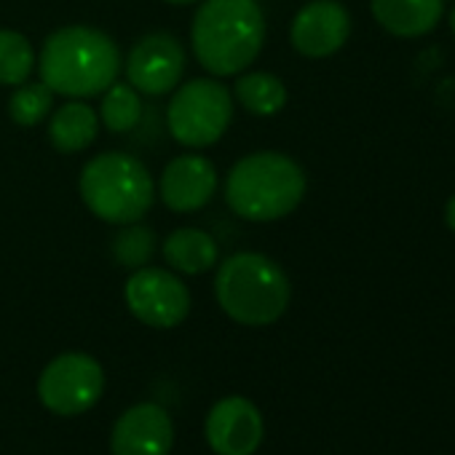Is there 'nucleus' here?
<instances>
[{
	"label": "nucleus",
	"instance_id": "obj_1",
	"mask_svg": "<svg viewBox=\"0 0 455 455\" xmlns=\"http://www.w3.org/2000/svg\"><path fill=\"white\" fill-rule=\"evenodd\" d=\"M196 60L212 76H236L250 68L266 41L258 0H206L190 30Z\"/></svg>",
	"mask_w": 455,
	"mask_h": 455
},
{
	"label": "nucleus",
	"instance_id": "obj_2",
	"mask_svg": "<svg viewBox=\"0 0 455 455\" xmlns=\"http://www.w3.org/2000/svg\"><path fill=\"white\" fill-rule=\"evenodd\" d=\"M38 70L54 94L94 97L116 84L121 54L116 41L102 30L73 25L46 38Z\"/></svg>",
	"mask_w": 455,
	"mask_h": 455
},
{
	"label": "nucleus",
	"instance_id": "obj_3",
	"mask_svg": "<svg viewBox=\"0 0 455 455\" xmlns=\"http://www.w3.org/2000/svg\"><path fill=\"white\" fill-rule=\"evenodd\" d=\"M306 196V174L284 153L263 150L234 164L225 180V201L239 217L274 222L298 209Z\"/></svg>",
	"mask_w": 455,
	"mask_h": 455
},
{
	"label": "nucleus",
	"instance_id": "obj_4",
	"mask_svg": "<svg viewBox=\"0 0 455 455\" xmlns=\"http://www.w3.org/2000/svg\"><path fill=\"white\" fill-rule=\"evenodd\" d=\"M220 308L239 324H274L290 306V279L266 255L239 252L220 263L214 279Z\"/></svg>",
	"mask_w": 455,
	"mask_h": 455
},
{
	"label": "nucleus",
	"instance_id": "obj_5",
	"mask_svg": "<svg viewBox=\"0 0 455 455\" xmlns=\"http://www.w3.org/2000/svg\"><path fill=\"white\" fill-rule=\"evenodd\" d=\"M81 198L105 222H140L153 206V180L140 158L129 153H100L84 166Z\"/></svg>",
	"mask_w": 455,
	"mask_h": 455
},
{
	"label": "nucleus",
	"instance_id": "obj_6",
	"mask_svg": "<svg viewBox=\"0 0 455 455\" xmlns=\"http://www.w3.org/2000/svg\"><path fill=\"white\" fill-rule=\"evenodd\" d=\"M234 118V97L212 78H196L174 92L166 124L172 137L188 148H206L217 142Z\"/></svg>",
	"mask_w": 455,
	"mask_h": 455
},
{
	"label": "nucleus",
	"instance_id": "obj_7",
	"mask_svg": "<svg viewBox=\"0 0 455 455\" xmlns=\"http://www.w3.org/2000/svg\"><path fill=\"white\" fill-rule=\"evenodd\" d=\"M105 391V372L89 354H62L46 364L38 378V399L57 415H81L92 410Z\"/></svg>",
	"mask_w": 455,
	"mask_h": 455
},
{
	"label": "nucleus",
	"instance_id": "obj_8",
	"mask_svg": "<svg viewBox=\"0 0 455 455\" xmlns=\"http://www.w3.org/2000/svg\"><path fill=\"white\" fill-rule=\"evenodd\" d=\"M126 306L148 327L169 330L190 314L188 287L164 268H140L126 282Z\"/></svg>",
	"mask_w": 455,
	"mask_h": 455
},
{
	"label": "nucleus",
	"instance_id": "obj_9",
	"mask_svg": "<svg viewBox=\"0 0 455 455\" xmlns=\"http://www.w3.org/2000/svg\"><path fill=\"white\" fill-rule=\"evenodd\" d=\"M206 442L217 455H255L263 442V415L244 396H225L206 415Z\"/></svg>",
	"mask_w": 455,
	"mask_h": 455
},
{
	"label": "nucleus",
	"instance_id": "obj_10",
	"mask_svg": "<svg viewBox=\"0 0 455 455\" xmlns=\"http://www.w3.org/2000/svg\"><path fill=\"white\" fill-rule=\"evenodd\" d=\"M185 73V52L177 38L166 33L145 36L129 54L126 76L142 94L161 97L172 92Z\"/></svg>",
	"mask_w": 455,
	"mask_h": 455
},
{
	"label": "nucleus",
	"instance_id": "obj_11",
	"mask_svg": "<svg viewBox=\"0 0 455 455\" xmlns=\"http://www.w3.org/2000/svg\"><path fill=\"white\" fill-rule=\"evenodd\" d=\"M174 444V423L161 404L142 402L129 407L113 426V455H169Z\"/></svg>",
	"mask_w": 455,
	"mask_h": 455
},
{
	"label": "nucleus",
	"instance_id": "obj_12",
	"mask_svg": "<svg viewBox=\"0 0 455 455\" xmlns=\"http://www.w3.org/2000/svg\"><path fill=\"white\" fill-rule=\"evenodd\" d=\"M351 36V17L338 0H314L292 22V46L311 60L335 54Z\"/></svg>",
	"mask_w": 455,
	"mask_h": 455
},
{
	"label": "nucleus",
	"instance_id": "obj_13",
	"mask_svg": "<svg viewBox=\"0 0 455 455\" xmlns=\"http://www.w3.org/2000/svg\"><path fill=\"white\" fill-rule=\"evenodd\" d=\"M217 169L209 158L188 153L166 164L161 174V198L172 212H196L212 201Z\"/></svg>",
	"mask_w": 455,
	"mask_h": 455
},
{
	"label": "nucleus",
	"instance_id": "obj_14",
	"mask_svg": "<svg viewBox=\"0 0 455 455\" xmlns=\"http://www.w3.org/2000/svg\"><path fill=\"white\" fill-rule=\"evenodd\" d=\"M372 14L383 30L399 38H418L431 33L439 20L444 0H370Z\"/></svg>",
	"mask_w": 455,
	"mask_h": 455
},
{
	"label": "nucleus",
	"instance_id": "obj_15",
	"mask_svg": "<svg viewBox=\"0 0 455 455\" xmlns=\"http://www.w3.org/2000/svg\"><path fill=\"white\" fill-rule=\"evenodd\" d=\"M164 258L180 274H204L217 263V242L198 228H180L164 242Z\"/></svg>",
	"mask_w": 455,
	"mask_h": 455
},
{
	"label": "nucleus",
	"instance_id": "obj_16",
	"mask_svg": "<svg viewBox=\"0 0 455 455\" xmlns=\"http://www.w3.org/2000/svg\"><path fill=\"white\" fill-rule=\"evenodd\" d=\"M97 129H100V118L89 105L68 102L52 116L49 137L60 153H78L94 142Z\"/></svg>",
	"mask_w": 455,
	"mask_h": 455
},
{
	"label": "nucleus",
	"instance_id": "obj_17",
	"mask_svg": "<svg viewBox=\"0 0 455 455\" xmlns=\"http://www.w3.org/2000/svg\"><path fill=\"white\" fill-rule=\"evenodd\" d=\"M236 97L252 116H274L287 105L284 84L271 73H247L236 84Z\"/></svg>",
	"mask_w": 455,
	"mask_h": 455
},
{
	"label": "nucleus",
	"instance_id": "obj_18",
	"mask_svg": "<svg viewBox=\"0 0 455 455\" xmlns=\"http://www.w3.org/2000/svg\"><path fill=\"white\" fill-rule=\"evenodd\" d=\"M36 68V54L22 33L0 30V84L20 86Z\"/></svg>",
	"mask_w": 455,
	"mask_h": 455
},
{
	"label": "nucleus",
	"instance_id": "obj_19",
	"mask_svg": "<svg viewBox=\"0 0 455 455\" xmlns=\"http://www.w3.org/2000/svg\"><path fill=\"white\" fill-rule=\"evenodd\" d=\"M142 118V100L129 84H110L102 100V124L110 132H132Z\"/></svg>",
	"mask_w": 455,
	"mask_h": 455
},
{
	"label": "nucleus",
	"instance_id": "obj_20",
	"mask_svg": "<svg viewBox=\"0 0 455 455\" xmlns=\"http://www.w3.org/2000/svg\"><path fill=\"white\" fill-rule=\"evenodd\" d=\"M54 102V92L46 84H20L9 100V113L20 126H38Z\"/></svg>",
	"mask_w": 455,
	"mask_h": 455
},
{
	"label": "nucleus",
	"instance_id": "obj_21",
	"mask_svg": "<svg viewBox=\"0 0 455 455\" xmlns=\"http://www.w3.org/2000/svg\"><path fill=\"white\" fill-rule=\"evenodd\" d=\"M153 250H156V236L150 228L140 222H129L113 239V258L124 268H142L150 260Z\"/></svg>",
	"mask_w": 455,
	"mask_h": 455
},
{
	"label": "nucleus",
	"instance_id": "obj_22",
	"mask_svg": "<svg viewBox=\"0 0 455 455\" xmlns=\"http://www.w3.org/2000/svg\"><path fill=\"white\" fill-rule=\"evenodd\" d=\"M444 222L450 225V231H455V196L447 201V206H444Z\"/></svg>",
	"mask_w": 455,
	"mask_h": 455
},
{
	"label": "nucleus",
	"instance_id": "obj_23",
	"mask_svg": "<svg viewBox=\"0 0 455 455\" xmlns=\"http://www.w3.org/2000/svg\"><path fill=\"white\" fill-rule=\"evenodd\" d=\"M172 6H188V4H196V0H166Z\"/></svg>",
	"mask_w": 455,
	"mask_h": 455
},
{
	"label": "nucleus",
	"instance_id": "obj_24",
	"mask_svg": "<svg viewBox=\"0 0 455 455\" xmlns=\"http://www.w3.org/2000/svg\"><path fill=\"white\" fill-rule=\"evenodd\" d=\"M450 28H452V33H455V9H452V14H450Z\"/></svg>",
	"mask_w": 455,
	"mask_h": 455
}]
</instances>
